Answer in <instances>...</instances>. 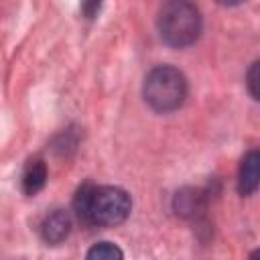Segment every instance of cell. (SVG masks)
<instances>
[{
    "label": "cell",
    "mask_w": 260,
    "mask_h": 260,
    "mask_svg": "<svg viewBox=\"0 0 260 260\" xmlns=\"http://www.w3.org/2000/svg\"><path fill=\"white\" fill-rule=\"evenodd\" d=\"M75 213L87 225H118L130 213V195L120 187H95L85 183L75 195Z\"/></svg>",
    "instance_id": "obj_1"
},
{
    "label": "cell",
    "mask_w": 260,
    "mask_h": 260,
    "mask_svg": "<svg viewBox=\"0 0 260 260\" xmlns=\"http://www.w3.org/2000/svg\"><path fill=\"white\" fill-rule=\"evenodd\" d=\"M160 37L173 47H187L201 35V14L195 4L185 0L165 2L158 10Z\"/></svg>",
    "instance_id": "obj_2"
},
{
    "label": "cell",
    "mask_w": 260,
    "mask_h": 260,
    "mask_svg": "<svg viewBox=\"0 0 260 260\" xmlns=\"http://www.w3.org/2000/svg\"><path fill=\"white\" fill-rule=\"evenodd\" d=\"M187 95V81L183 73L171 65L154 67L144 79V100L156 112L177 110Z\"/></svg>",
    "instance_id": "obj_3"
},
{
    "label": "cell",
    "mask_w": 260,
    "mask_h": 260,
    "mask_svg": "<svg viewBox=\"0 0 260 260\" xmlns=\"http://www.w3.org/2000/svg\"><path fill=\"white\" fill-rule=\"evenodd\" d=\"M71 232V217L65 209L51 211L41 223V236L47 244H61Z\"/></svg>",
    "instance_id": "obj_4"
},
{
    "label": "cell",
    "mask_w": 260,
    "mask_h": 260,
    "mask_svg": "<svg viewBox=\"0 0 260 260\" xmlns=\"http://www.w3.org/2000/svg\"><path fill=\"white\" fill-rule=\"evenodd\" d=\"M258 165H260V154L258 150H250L240 165L238 173V191L240 195H252L258 187Z\"/></svg>",
    "instance_id": "obj_5"
},
{
    "label": "cell",
    "mask_w": 260,
    "mask_h": 260,
    "mask_svg": "<svg viewBox=\"0 0 260 260\" xmlns=\"http://www.w3.org/2000/svg\"><path fill=\"white\" fill-rule=\"evenodd\" d=\"M20 183H22V191L26 195H37L47 183V165L41 158L28 160L24 171H22Z\"/></svg>",
    "instance_id": "obj_6"
},
{
    "label": "cell",
    "mask_w": 260,
    "mask_h": 260,
    "mask_svg": "<svg viewBox=\"0 0 260 260\" xmlns=\"http://www.w3.org/2000/svg\"><path fill=\"white\" fill-rule=\"evenodd\" d=\"M85 260H124L122 250L112 242H100L89 248Z\"/></svg>",
    "instance_id": "obj_7"
},
{
    "label": "cell",
    "mask_w": 260,
    "mask_h": 260,
    "mask_svg": "<svg viewBox=\"0 0 260 260\" xmlns=\"http://www.w3.org/2000/svg\"><path fill=\"white\" fill-rule=\"evenodd\" d=\"M248 89H250L252 98L258 100V63H254L252 69L248 71Z\"/></svg>",
    "instance_id": "obj_8"
},
{
    "label": "cell",
    "mask_w": 260,
    "mask_h": 260,
    "mask_svg": "<svg viewBox=\"0 0 260 260\" xmlns=\"http://www.w3.org/2000/svg\"><path fill=\"white\" fill-rule=\"evenodd\" d=\"M81 10H83V14H85L87 18H93L95 12L100 10V2H87V4L81 6Z\"/></svg>",
    "instance_id": "obj_9"
}]
</instances>
